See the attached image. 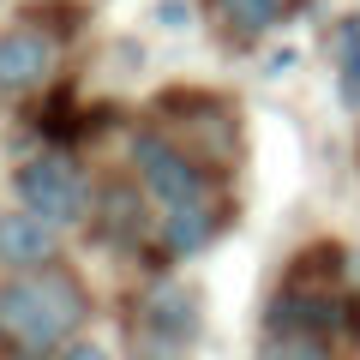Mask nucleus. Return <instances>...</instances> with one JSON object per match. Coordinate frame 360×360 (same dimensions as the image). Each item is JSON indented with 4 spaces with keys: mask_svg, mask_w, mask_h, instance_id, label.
<instances>
[{
    "mask_svg": "<svg viewBox=\"0 0 360 360\" xmlns=\"http://www.w3.org/2000/svg\"><path fill=\"white\" fill-rule=\"evenodd\" d=\"M90 324V288L78 270L49 264L37 276L0 283V348L18 360H49Z\"/></svg>",
    "mask_w": 360,
    "mask_h": 360,
    "instance_id": "nucleus-1",
    "label": "nucleus"
},
{
    "mask_svg": "<svg viewBox=\"0 0 360 360\" xmlns=\"http://www.w3.org/2000/svg\"><path fill=\"white\" fill-rule=\"evenodd\" d=\"M13 193H18V210L42 217L49 229H84L90 210H96V180L78 168V156L66 150H42V156H25L13 168Z\"/></svg>",
    "mask_w": 360,
    "mask_h": 360,
    "instance_id": "nucleus-2",
    "label": "nucleus"
},
{
    "mask_svg": "<svg viewBox=\"0 0 360 360\" xmlns=\"http://www.w3.org/2000/svg\"><path fill=\"white\" fill-rule=\"evenodd\" d=\"M132 174H139L144 198H150L162 217L168 210L210 205V174L180 150L174 139H162V132H139V139H132Z\"/></svg>",
    "mask_w": 360,
    "mask_h": 360,
    "instance_id": "nucleus-3",
    "label": "nucleus"
},
{
    "mask_svg": "<svg viewBox=\"0 0 360 360\" xmlns=\"http://www.w3.org/2000/svg\"><path fill=\"white\" fill-rule=\"evenodd\" d=\"M150 198H144L139 180H108V186H96V210H90V229H96V240L103 246H144L150 240Z\"/></svg>",
    "mask_w": 360,
    "mask_h": 360,
    "instance_id": "nucleus-4",
    "label": "nucleus"
},
{
    "mask_svg": "<svg viewBox=\"0 0 360 360\" xmlns=\"http://www.w3.org/2000/svg\"><path fill=\"white\" fill-rule=\"evenodd\" d=\"M54 54H60V37H49L42 25L0 30V96H30L54 72Z\"/></svg>",
    "mask_w": 360,
    "mask_h": 360,
    "instance_id": "nucleus-5",
    "label": "nucleus"
},
{
    "mask_svg": "<svg viewBox=\"0 0 360 360\" xmlns=\"http://www.w3.org/2000/svg\"><path fill=\"white\" fill-rule=\"evenodd\" d=\"M132 319H144L150 330H168V336H180V342L198 348L205 300H198L193 283H180V276H156V283H144V295L132 300Z\"/></svg>",
    "mask_w": 360,
    "mask_h": 360,
    "instance_id": "nucleus-6",
    "label": "nucleus"
},
{
    "mask_svg": "<svg viewBox=\"0 0 360 360\" xmlns=\"http://www.w3.org/2000/svg\"><path fill=\"white\" fill-rule=\"evenodd\" d=\"M60 264V229H49L30 210H0V270L13 276H37V270Z\"/></svg>",
    "mask_w": 360,
    "mask_h": 360,
    "instance_id": "nucleus-7",
    "label": "nucleus"
},
{
    "mask_svg": "<svg viewBox=\"0 0 360 360\" xmlns=\"http://www.w3.org/2000/svg\"><path fill=\"white\" fill-rule=\"evenodd\" d=\"M217 210L210 205H193V210H168L162 217V229L150 234V258L156 264H174V258H193V252H205L210 240H217Z\"/></svg>",
    "mask_w": 360,
    "mask_h": 360,
    "instance_id": "nucleus-8",
    "label": "nucleus"
},
{
    "mask_svg": "<svg viewBox=\"0 0 360 360\" xmlns=\"http://www.w3.org/2000/svg\"><path fill=\"white\" fill-rule=\"evenodd\" d=\"M210 13H217L222 37H229L234 49H258L270 30L283 25L288 0H210Z\"/></svg>",
    "mask_w": 360,
    "mask_h": 360,
    "instance_id": "nucleus-9",
    "label": "nucleus"
},
{
    "mask_svg": "<svg viewBox=\"0 0 360 360\" xmlns=\"http://www.w3.org/2000/svg\"><path fill=\"white\" fill-rule=\"evenodd\" d=\"M127 348H132V360H193V342H180L168 330H150L144 319H127Z\"/></svg>",
    "mask_w": 360,
    "mask_h": 360,
    "instance_id": "nucleus-10",
    "label": "nucleus"
},
{
    "mask_svg": "<svg viewBox=\"0 0 360 360\" xmlns=\"http://www.w3.org/2000/svg\"><path fill=\"white\" fill-rule=\"evenodd\" d=\"M252 360H330V342L312 330H288V336H264Z\"/></svg>",
    "mask_w": 360,
    "mask_h": 360,
    "instance_id": "nucleus-11",
    "label": "nucleus"
},
{
    "mask_svg": "<svg viewBox=\"0 0 360 360\" xmlns=\"http://www.w3.org/2000/svg\"><path fill=\"white\" fill-rule=\"evenodd\" d=\"M336 42H342V103L354 108L360 103V18H342Z\"/></svg>",
    "mask_w": 360,
    "mask_h": 360,
    "instance_id": "nucleus-12",
    "label": "nucleus"
},
{
    "mask_svg": "<svg viewBox=\"0 0 360 360\" xmlns=\"http://www.w3.org/2000/svg\"><path fill=\"white\" fill-rule=\"evenodd\" d=\"M54 360H115V348H103V342H90V336H78V342H66Z\"/></svg>",
    "mask_w": 360,
    "mask_h": 360,
    "instance_id": "nucleus-13",
    "label": "nucleus"
},
{
    "mask_svg": "<svg viewBox=\"0 0 360 360\" xmlns=\"http://www.w3.org/2000/svg\"><path fill=\"white\" fill-rule=\"evenodd\" d=\"M186 18H193V13H186V0H156V25L180 30V25H186Z\"/></svg>",
    "mask_w": 360,
    "mask_h": 360,
    "instance_id": "nucleus-14",
    "label": "nucleus"
}]
</instances>
